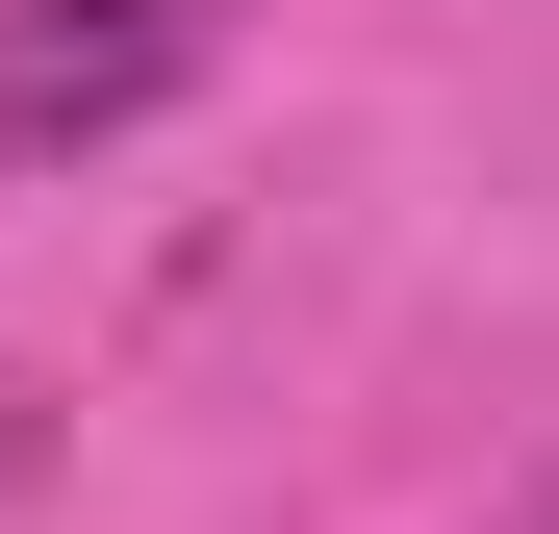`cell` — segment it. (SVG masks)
<instances>
[{
	"instance_id": "cell-1",
	"label": "cell",
	"mask_w": 559,
	"mask_h": 534,
	"mask_svg": "<svg viewBox=\"0 0 559 534\" xmlns=\"http://www.w3.org/2000/svg\"><path fill=\"white\" fill-rule=\"evenodd\" d=\"M229 51V0H0V178L103 153L128 103H178V76Z\"/></svg>"
},
{
	"instance_id": "cell-2",
	"label": "cell",
	"mask_w": 559,
	"mask_h": 534,
	"mask_svg": "<svg viewBox=\"0 0 559 534\" xmlns=\"http://www.w3.org/2000/svg\"><path fill=\"white\" fill-rule=\"evenodd\" d=\"M534 534H559V484H534Z\"/></svg>"
}]
</instances>
